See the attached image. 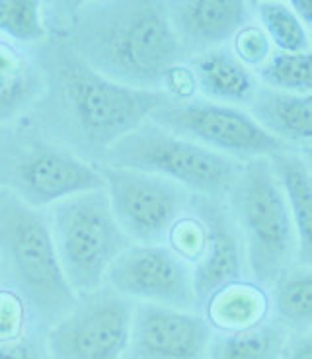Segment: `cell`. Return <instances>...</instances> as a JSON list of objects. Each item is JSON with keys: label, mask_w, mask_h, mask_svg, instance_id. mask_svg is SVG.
Instances as JSON below:
<instances>
[{"label": "cell", "mask_w": 312, "mask_h": 359, "mask_svg": "<svg viewBox=\"0 0 312 359\" xmlns=\"http://www.w3.org/2000/svg\"><path fill=\"white\" fill-rule=\"evenodd\" d=\"M209 324L221 326L224 332L242 330L269 316V297L266 289L246 281L219 291L205 305Z\"/></svg>", "instance_id": "obj_19"}, {"label": "cell", "mask_w": 312, "mask_h": 359, "mask_svg": "<svg viewBox=\"0 0 312 359\" xmlns=\"http://www.w3.org/2000/svg\"><path fill=\"white\" fill-rule=\"evenodd\" d=\"M59 76L82 135L104 151L172 102L164 90L131 88L109 81L82 63L72 49L61 51Z\"/></svg>", "instance_id": "obj_6"}, {"label": "cell", "mask_w": 312, "mask_h": 359, "mask_svg": "<svg viewBox=\"0 0 312 359\" xmlns=\"http://www.w3.org/2000/svg\"><path fill=\"white\" fill-rule=\"evenodd\" d=\"M149 121L238 162L271 158L289 149L259 126L248 109L223 106L203 98L187 102L172 100L156 109Z\"/></svg>", "instance_id": "obj_7"}, {"label": "cell", "mask_w": 312, "mask_h": 359, "mask_svg": "<svg viewBox=\"0 0 312 359\" xmlns=\"http://www.w3.org/2000/svg\"><path fill=\"white\" fill-rule=\"evenodd\" d=\"M104 164L149 172L178 184L191 196L224 201L244 162L209 151L147 121L107 147Z\"/></svg>", "instance_id": "obj_4"}, {"label": "cell", "mask_w": 312, "mask_h": 359, "mask_svg": "<svg viewBox=\"0 0 312 359\" xmlns=\"http://www.w3.org/2000/svg\"><path fill=\"white\" fill-rule=\"evenodd\" d=\"M36 76L24 61L0 45V117L16 114L36 92Z\"/></svg>", "instance_id": "obj_23"}, {"label": "cell", "mask_w": 312, "mask_h": 359, "mask_svg": "<svg viewBox=\"0 0 312 359\" xmlns=\"http://www.w3.org/2000/svg\"><path fill=\"white\" fill-rule=\"evenodd\" d=\"M281 359H312V328L306 332L291 334Z\"/></svg>", "instance_id": "obj_27"}, {"label": "cell", "mask_w": 312, "mask_h": 359, "mask_svg": "<svg viewBox=\"0 0 312 359\" xmlns=\"http://www.w3.org/2000/svg\"><path fill=\"white\" fill-rule=\"evenodd\" d=\"M166 10L187 59L231 45L254 20V2L246 0H182L168 2Z\"/></svg>", "instance_id": "obj_14"}, {"label": "cell", "mask_w": 312, "mask_h": 359, "mask_svg": "<svg viewBox=\"0 0 312 359\" xmlns=\"http://www.w3.org/2000/svg\"><path fill=\"white\" fill-rule=\"evenodd\" d=\"M254 20L266 32L273 51L281 53H303L311 51V34L297 18L289 2L262 0L254 2Z\"/></svg>", "instance_id": "obj_21"}, {"label": "cell", "mask_w": 312, "mask_h": 359, "mask_svg": "<svg viewBox=\"0 0 312 359\" xmlns=\"http://www.w3.org/2000/svg\"><path fill=\"white\" fill-rule=\"evenodd\" d=\"M248 111L289 149L312 147V94H283L259 86Z\"/></svg>", "instance_id": "obj_16"}, {"label": "cell", "mask_w": 312, "mask_h": 359, "mask_svg": "<svg viewBox=\"0 0 312 359\" xmlns=\"http://www.w3.org/2000/svg\"><path fill=\"white\" fill-rule=\"evenodd\" d=\"M34 348L22 338L0 341V359H34Z\"/></svg>", "instance_id": "obj_28"}, {"label": "cell", "mask_w": 312, "mask_h": 359, "mask_svg": "<svg viewBox=\"0 0 312 359\" xmlns=\"http://www.w3.org/2000/svg\"><path fill=\"white\" fill-rule=\"evenodd\" d=\"M271 166L283 188L297 233V266L312 268V174L297 151L273 154Z\"/></svg>", "instance_id": "obj_17"}, {"label": "cell", "mask_w": 312, "mask_h": 359, "mask_svg": "<svg viewBox=\"0 0 312 359\" xmlns=\"http://www.w3.org/2000/svg\"><path fill=\"white\" fill-rule=\"evenodd\" d=\"M0 34L22 43L43 39L41 4L36 0H0Z\"/></svg>", "instance_id": "obj_24"}, {"label": "cell", "mask_w": 312, "mask_h": 359, "mask_svg": "<svg viewBox=\"0 0 312 359\" xmlns=\"http://www.w3.org/2000/svg\"><path fill=\"white\" fill-rule=\"evenodd\" d=\"M291 334L276 318L232 332L213 334L209 359H281Z\"/></svg>", "instance_id": "obj_18"}, {"label": "cell", "mask_w": 312, "mask_h": 359, "mask_svg": "<svg viewBox=\"0 0 312 359\" xmlns=\"http://www.w3.org/2000/svg\"><path fill=\"white\" fill-rule=\"evenodd\" d=\"M297 153H299V156L303 158L304 164L308 166V170H311L312 174V147H308V149H299Z\"/></svg>", "instance_id": "obj_30"}, {"label": "cell", "mask_w": 312, "mask_h": 359, "mask_svg": "<svg viewBox=\"0 0 312 359\" xmlns=\"http://www.w3.org/2000/svg\"><path fill=\"white\" fill-rule=\"evenodd\" d=\"M49 226L62 273L79 297L104 287L109 266L131 246L104 189L51 207Z\"/></svg>", "instance_id": "obj_5"}, {"label": "cell", "mask_w": 312, "mask_h": 359, "mask_svg": "<svg viewBox=\"0 0 312 359\" xmlns=\"http://www.w3.org/2000/svg\"><path fill=\"white\" fill-rule=\"evenodd\" d=\"M231 49L232 53L236 55L242 63L246 65L248 69H252L254 72L262 69L264 63L273 53V45H271L269 37L266 36V32L262 29V26H259L256 20L248 22L234 36V39L231 41Z\"/></svg>", "instance_id": "obj_25"}, {"label": "cell", "mask_w": 312, "mask_h": 359, "mask_svg": "<svg viewBox=\"0 0 312 359\" xmlns=\"http://www.w3.org/2000/svg\"><path fill=\"white\" fill-rule=\"evenodd\" d=\"M199 98L223 106L248 109L259 90L256 72L232 53L231 45L194 55L186 61Z\"/></svg>", "instance_id": "obj_15"}, {"label": "cell", "mask_w": 312, "mask_h": 359, "mask_svg": "<svg viewBox=\"0 0 312 359\" xmlns=\"http://www.w3.org/2000/svg\"><path fill=\"white\" fill-rule=\"evenodd\" d=\"M14 188L29 207H53L65 199L104 189L98 168L57 147H36L18 162Z\"/></svg>", "instance_id": "obj_13"}, {"label": "cell", "mask_w": 312, "mask_h": 359, "mask_svg": "<svg viewBox=\"0 0 312 359\" xmlns=\"http://www.w3.org/2000/svg\"><path fill=\"white\" fill-rule=\"evenodd\" d=\"M104 191L119 229L139 244H166L174 226L187 215L191 194L149 172L98 166Z\"/></svg>", "instance_id": "obj_8"}, {"label": "cell", "mask_w": 312, "mask_h": 359, "mask_svg": "<svg viewBox=\"0 0 312 359\" xmlns=\"http://www.w3.org/2000/svg\"><path fill=\"white\" fill-rule=\"evenodd\" d=\"M269 316L289 334L312 328V268L294 266L268 291Z\"/></svg>", "instance_id": "obj_20"}, {"label": "cell", "mask_w": 312, "mask_h": 359, "mask_svg": "<svg viewBox=\"0 0 312 359\" xmlns=\"http://www.w3.org/2000/svg\"><path fill=\"white\" fill-rule=\"evenodd\" d=\"M289 6L293 8L297 18L306 27V32L312 34V0H291Z\"/></svg>", "instance_id": "obj_29"}, {"label": "cell", "mask_w": 312, "mask_h": 359, "mask_svg": "<svg viewBox=\"0 0 312 359\" xmlns=\"http://www.w3.org/2000/svg\"><path fill=\"white\" fill-rule=\"evenodd\" d=\"M224 201L244 243L248 278L269 291L297 266L293 219L269 158L244 162Z\"/></svg>", "instance_id": "obj_2"}, {"label": "cell", "mask_w": 312, "mask_h": 359, "mask_svg": "<svg viewBox=\"0 0 312 359\" xmlns=\"http://www.w3.org/2000/svg\"><path fill=\"white\" fill-rule=\"evenodd\" d=\"M106 285L137 303L196 311L194 268L168 244H135L117 256Z\"/></svg>", "instance_id": "obj_10"}, {"label": "cell", "mask_w": 312, "mask_h": 359, "mask_svg": "<svg viewBox=\"0 0 312 359\" xmlns=\"http://www.w3.org/2000/svg\"><path fill=\"white\" fill-rule=\"evenodd\" d=\"M256 76L264 88L283 94H312V49L303 53L273 51Z\"/></svg>", "instance_id": "obj_22"}, {"label": "cell", "mask_w": 312, "mask_h": 359, "mask_svg": "<svg viewBox=\"0 0 312 359\" xmlns=\"http://www.w3.org/2000/svg\"><path fill=\"white\" fill-rule=\"evenodd\" d=\"M187 215L196 219L203 233V246L191 268L197 306H205L224 287L248 281L246 252L226 201L191 196Z\"/></svg>", "instance_id": "obj_11"}, {"label": "cell", "mask_w": 312, "mask_h": 359, "mask_svg": "<svg viewBox=\"0 0 312 359\" xmlns=\"http://www.w3.org/2000/svg\"><path fill=\"white\" fill-rule=\"evenodd\" d=\"M0 252L22 297L43 320L55 324L76 305L47 217L18 196L0 198Z\"/></svg>", "instance_id": "obj_3"}, {"label": "cell", "mask_w": 312, "mask_h": 359, "mask_svg": "<svg viewBox=\"0 0 312 359\" xmlns=\"http://www.w3.org/2000/svg\"><path fill=\"white\" fill-rule=\"evenodd\" d=\"M22 301L12 293H0V341L16 340L22 328Z\"/></svg>", "instance_id": "obj_26"}, {"label": "cell", "mask_w": 312, "mask_h": 359, "mask_svg": "<svg viewBox=\"0 0 312 359\" xmlns=\"http://www.w3.org/2000/svg\"><path fill=\"white\" fill-rule=\"evenodd\" d=\"M133 306L131 299L109 285L79 297L49 332L47 346L53 359H123Z\"/></svg>", "instance_id": "obj_9"}, {"label": "cell", "mask_w": 312, "mask_h": 359, "mask_svg": "<svg viewBox=\"0 0 312 359\" xmlns=\"http://www.w3.org/2000/svg\"><path fill=\"white\" fill-rule=\"evenodd\" d=\"M72 51L109 81L143 90H164L187 61L166 4L152 0L88 4L74 18Z\"/></svg>", "instance_id": "obj_1"}, {"label": "cell", "mask_w": 312, "mask_h": 359, "mask_svg": "<svg viewBox=\"0 0 312 359\" xmlns=\"http://www.w3.org/2000/svg\"><path fill=\"white\" fill-rule=\"evenodd\" d=\"M211 338L205 314L137 303L123 359H209Z\"/></svg>", "instance_id": "obj_12"}, {"label": "cell", "mask_w": 312, "mask_h": 359, "mask_svg": "<svg viewBox=\"0 0 312 359\" xmlns=\"http://www.w3.org/2000/svg\"><path fill=\"white\" fill-rule=\"evenodd\" d=\"M311 43H312V34H311Z\"/></svg>", "instance_id": "obj_31"}]
</instances>
